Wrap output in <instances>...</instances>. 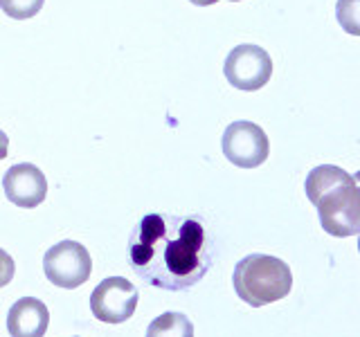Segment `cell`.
I'll use <instances>...</instances> for the list:
<instances>
[{
  "instance_id": "cell-1",
  "label": "cell",
  "mask_w": 360,
  "mask_h": 337,
  "mask_svg": "<svg viewBox=\"0 0 360 337\" xmlns=\"http://www.w3.org/2000/svg\"><path fill=\"white\" fill-rule=\"evenodd\" d=\"M129 261L144 284L187 290L210 272L214 250L198 216L144 213L129 236Z\"/></svg>"
},
{
  "instance_id": "cell-2",
  "label": "cell",
  "mask_w": 360,
  "mask_h": 337,
  "mask_svg": "<svg viewBox=\"0 0 360 337\" xmlns=\"http://www.w3.org/2000/svg\"><path fill=\"white\" fill-rule=\"evenodd\" d=\"M307 198L318 207L326 234L345 239L360 232V187L354 176L333 164H320L304 183Z\"/></svg>"
},
{
  "instance_id": "cell-3",
  "label": "cell",
  "mask_w": 360,
  "mask_h": 337,
  "mask_svg": "<svg viewBox=\"0 0 360 337\" xmlns=\"http://www.w3.org/2000/svg\"><path fill=\"white\" fill-rule=\"evenodd\" d=\"M234 292L248 306L262 308L288 297L292 288V272L286 261L270 254H248L234 267Z\"/></svg>"
},
{
  "instance_id": "cell-4",
  "label": "cell",
  "mask_w": 360,
  "mask_h": 337,
  "mask_svg": "<svg viewBox=\"0 0 360 337\" xmlns=\"http://www.w3.org/2000/svg\"><path fill=\"white\" fill-rule=\"evenodd\" d=\"M43 270L52 286L63 290H75L90 279L93 258H90V252L82 243L61 241L45 252Z\"/></svg>"
},
{
  "instance_id": "cell-5",
  "label": "cell",
  "mask_w": 360,
  "mask_h": 337,
  "mask_svg": "<svg viewBox=\"0 0 360 337\" xmlns=\"http://www.w3.org/2000/svg\"><path fill=\"white\" fill-rule=\"evenodd\" d=\"M223 72L232 88L243 90V93H255V90H262L270 81L273 61H270V54L264 48L243 43L230 50Z\"/></svg>"
},
{
  "instance_id": "cell-6",
  "label": "cell",
  "mask_w": 360,
  "mask_h": 337,
  "mask_svg": "<svg viewBox=\"0 0 360 337\" xmlns=\"http://www.w3.org/2000/svg\"><path fill=\"white\" fill-rule=\"evenodd\" d=\"M223 155L234 166L257 168L268 160L270 142L266 131L255 121H232L221 140Z\"/></svg>"
},
{
  "instance_id": "cell-7",
  "label": "cell",
  "mask_w": 360,
  "mask_h": 337,
  "mask_svg": "<svg viewBox=\"0 0 360 337\" xmlns=\"http://www.w3.org/2000/svg\"><path fill=\"white\" fill-rule=\"evenodd\" d=\"M140 292L129 279L108 277L90 295V310L104 324H124L138 308Z\"/></svg>"
},
{
  "instance_id": "cell-8",
  "label": "cell",
  "mask_w": 360,
  "mask_h": 337,
  "mask_svg": "<svg viewBox=\"0 0 360 337\" xmlns=\"http://www.w3.org/2000/svg\"><path fill=\"white\" fill-rule=\"evenodd\" d=\"M5 196L11 205L22 209H34L48 196V180L37 164L18 162L7 168L3 178Z\"/></svg>"
},
{
  "instance_id": "cell-9",
  "label": "cell",
  "mask_w": 360,
  "mask_h": 337,
  "mask_svg": "<svg viewBox=\"0 0 360 337\" xmlns=\"http://www.w3.org/2000/svg\"><path fill=\"white\" fill-rule=\"evenodd\" d=\"M50 326V310L37 297H22L7 312L11 337H43Z\"/></svg>"
},
{
  "instance_id": "cell-10",
  "label": "cell",
  "mask_w": 360,
  "mask_h": 337,
  "mask_svg": "<svg viewBox=\"0 0 360 337\" xmlns=\"http://www.w3.org/2000/svg\"><path fill=\"white\" fill-rule=\"evenodd\" d=\"M146 337H194V324L183 312H162L149 324Z\"/></svg>"
},
{
  "instance_id": "cell-11",
  "label": "cell",
  "mask_w": 360,
  "mask_h": 337,
  "mask_svg": "<svg viewBox=\"0 0 360 337\" xmlns=\"http://www.w3.org/2000/svg\"><path fill=\"white\" fill-rule=\"evenodd\" d=\"M45 0H0V9L14 20L34 18L43 9Z\"/></svg>"
},
{
  "instance_id": "cell-12",
  "label": "cell",
  "mask_w": 360,
  "mask_h": 337,
  "mask_svg": "<svg viewBox=\"0 0 360 337\" xmlns=\"http://www.w3.org/2000/svg\"><path fill=\"white\" fill-rule=\"evenodd\" d=\"M356 18H358V0H340V3H338V22H340L347 32L358 34Z\"/></svg>"
},
{
  "instance_id": "cell-13",
  "label": "cell",
  "mask_w": 360,
  "mask_h": 337,
  "mask_svg": "<svg viewBox=\"0 0 360 337\" xmlns=\"http://www.w3.org/2000/svg\"><path fill=\"white\" fill-rule=\"evenodd\" d=\"M16 275V263L14 258L9 256V252H5L3 247H0V288H5L11 284V279Z\"/></svg>"
},
{
  "instance_id": "cell-14",
  "label": "cell",
  "mask_w": 360,
  "mask_h": 337,
  "mask_svg": "<svg viewBox=\"0 0 360 337\" xmlns=\"http://www.w3.org/2000/svg\"><path fill=\"white\" fill-rule=\"evenodd\" d=\"M9 153V138H7V133L0 128V162L5 160Z\"/></svg>"
},
{
  "instance_id": "cell-15",
  "label": "cell",
  "mask_w": 360,
  "mask_h": 337,
  "mask_svg": "<svg viewBox=\"0 0 360 337\" xmlns=\"http://www.w3.org/2000/svg\"><path fill=\"white\" fill-rule=\"evenodd\" d=\"M191 5H196V7H210L214 3H219V0H189Z\"/></svg>"
},
{
  "instance_id": "cell-16",
  "label": "cell",
  "mask_w": 360,
  "mask_h": 337,
  "mask_svg": "<svg viewBox=\"0 0 360 337\" xmlns=\"http://www.w3.org/2000/svg\"><path fill=\"white\" fill-rule=\"evenodd\" d=\"M230 3H239V0H230Z\"/></svg>"
}]
</instances>
